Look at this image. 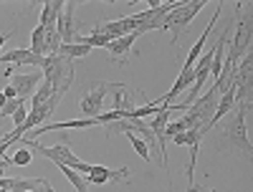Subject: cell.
<instances>
[{
	"instance_id": "1",
	"label": "cell",
	"mask_w": 253,
	"mask_h": 192,
	"mask_svg": "<svg viewBox=\"0 0 253 192\" xmlns=\"http://www.w3.org/2000/svg\"><path fill=\"white\" fill-rule=\"evenodd\" d=\"M233 116L228 119V124L223 126L218 147L220 149H230V152H238L243 157H251V139H248V126L246 119L251 116V99H243L241 104H233Z\"/></svg>"
},
{
	"instance_id": "2",
	"label": "cell",
	"mask_w": 253,
	"mask_h": 192,
	"mask_svg": "<svg viewBox=\"0 0 253 192\" xmlns=\"http://www.w3.org/2000/svg\"><path fill=\"white\" fill-rule=\"evenodd\" d=\"M41 71H43L46 81H51L53 96H58V99L66 96V91L71 89V83H74V58L58 56V53L56 56H46Z\"/></svg>"
},
{
	"instance_id": "3",
	"label": "cell",
	"mask_w": 253,
	"mask_h": 192,
	"mask_svg": "<svg viewBox=\"0 0 253 192\" xmlns=\"http://www.w3.org/2000/svg\"><path fill=\"white\" fill-rule=\"evenodd\" d=\"M203 8H205V0H193V3L180 0V5L165 15L162 31H172V46L180 43V36H187L190 33V20H193Z\"/></svg>"
},
{
	"instance_id": "4",
	"label": "cell",
	"mask_w": 253,
	"mask_h": 192,
	"mask_svg": "<svg viewBox=\"0 0 253 192\" xmlns=\"http://www.w3.org/2000/svg\"><path fill=\"white\" fill-rule=\"evenodd\" d=\"M124 83H112V81H96L89 83L86 89L79 94V109L84 119H96L101 114V101L107 96V91H122Z\"/></svg>"
},
{
	"instance_id": "5",
	"label": "cell",
	"mask_w": 253,
	"mask_h": 192,
	"mask_svg": "<svg viewBox=\"0 0 253 192\" xmlns=\"http://www.w3.org/2000/svg\"><path fill=\"white\" fill-rule=\"evenodd\" d=\"M251 38H253V31H251V13H248L246 20L238 18L236 36H233V40H230V46H228V56H225V61L236 66V63L243 58V53H248V48H251Z\"/></svg>"
},
{
	"instance_id": "6",
	"label": "cell",
	"mask_w": 253,
	"mask_h": 192,
	"mask_svg": "<svg viewBox=\"0 0 253 192\" xmlns=\"http://www.w3.org/2000/svg\"><path fill=\"white\" fill-rule=\"evenodd\" d=\"M56 31L61 36V43H74L76 36H79V20H76V3H66L63 8L58 23H56Z\"/></svg>"
},
{
	"instance_id": "7",
	"label": "cell",
	"mask_w": 253,
	"mask_h": 192,
	"mask_svg": "<svg viewBox=\"0 0 253 192\" xmlns=\"http://www.w3.org/2000/svg\"><path fill=\"white\" fill-rule=\"evenodd\" d=\"M43 81V71H33V74H13L10 76V86L15 89V96L18 99H28L36 94V86Z\"/></svg>"
},
{
	"instance_id": "8",
	"label": "cell",
	"mask_w": 253,
	"mask_h": 192,
	"mask_svg": "<svg viewBox=\"0 0 253 192\" xmlns=\"http://www.w3.org/2000/svg\"><path fill=\"white\" fill-rule=\"evenodd\" d=\"M129 167H122V169H107V167H99L94 164L91 172L86 175V182L89 185H107V182H126L129 180Z\"/></svg>"
},
{
	"instance_id": "9",
	"label": "cell",
	"mask_w": 253,
	"mask_h": 192,
	"mask_svg": "<svg viewBox=\"0 0 253 192\" xmlns=\"http://www.w3.org/2000/svg\"><path fill=\"white\" fill-rule=\"evenodd\" d=\"M137 38H139V33L134 31V33H129V36H122V38L112 40V43L107 46V48H109V56H112V63H117V66H124Z\"/></svg>"
},
{
	"instance_id": "10",
	"label": "cell",
	"mask_w": 253,
	"mask_h": 192,
	"mask_svg": "<svg viewBox=\"0 0 253 192\" xmlns=\"http://www.w3.org/2000/svg\"><path fill=\"white\" fill-rule=\"evenodd\" d=\"M43 58L46 56H36L31 48H15V51H8L0 56V63H20V66H43Z\"/></svg>"
},
{
	"instance_id": "11",
	"label": "cell",
	"mask_w": 253,
	"mask_h": 192,
	"mask_svg": "<svg viewBox=\"0 0 253 192\" xmlns=\"http://www.w3.org/2000/svg\"><path fill=\"white\" fill-rule=\"evenodd\" d=\"M63 8H66L63 0H46V3L41 5V26H43V28H53L58 23Z\"/></svg>"
},
{
	"instance_id": "12",
	"label": "cell",
	"mask_w": 253,
	"mask_h": 192,
	"mask_svg": "<svg viewBox=\"0 0 253 192\" xmlns=\"http://www.w3.org/2000/svg\"><path fill=\"white\" fill-rule=\"evenodd\" d=\"M53 96V86H51V81H41V89L33 94V99H31V109H38L41 104H46L48 99Z\"/></svg>"
},
{
	"instance_id": "13",
	"label": "cell",
	"mask_w": 253,
	"mask_h": 192,
	"mask_svg": "<svg viewBox=\"0 0 253 192\" xmlns=\"http://www.w3.org/2000/svg\"><path fill=\"white\" fill-rule=\"evenodd\" d=\"M58 48H61V36H58L56 26H53V28H46V43H43V56H56V53H58Z\"/></svg>"
},
{
	"instance_id": "14",
	"label": "cell",
	"mask_w": 253,
	"mask_h": 192,
	"mask_svg": "<svg viewBox=\"0 0 253 192\" xmlns=\"http://www.w3.org/2000/svg\"><path fill=\"white\" fill-rule=\"evenodd\" d=\"M89 53H91L89 46H79V43H61L58 48V56H66V58H84Z\"/></svg>"
},
{
	"instance_id": "15",
	"label": "cell",
	"mask_w": 253,
	"mask_h": 192,
	"mask_svg": "<svg viewBox=\"0 0 253 192\" xmlns=\"http://www.w3.org/2000/svg\"><path fill=\"white\" fill-rule=\"evenodd\" d=\"M43 43H46V28L38 23L36 31H33V36H31V51L36 56H43Z\"/></svg>"
},
{
	"instance_id": "16",
	"label": "cell",
	"mask_w": 253,
	"mask_h": 192,
	"mask_svg": "<svg viewBox=\"0 0 253 192\" xmlns=\"http://www.w3.org/2000/svg\"><path fill=\"white\" fill-rule=\"evenodd\" d=\"M61 172L69 177V182L76 187V192H89V182L84 180V177L76 172V169H71V167H61Z\"/></svg>"
},
{
	"instance_id": "17",
	"label": "cell",
	"mask_w": 253,
	"mask_h": 192,
	"mask_svg": "<svg viewBox=\"0 0 253 192\" xmlns=\"http://www.w3.org/2000/svg\"><path fill=\"white\" fill-rule=\"evenodd\" d=\"M126 137H129V142H132V147H134V152L142 157V159H147V162H152V157H150V149H147V144L134 134V132H126Z\"/></svg>"
},
{
	"instance_id": "18",
	"label": "cell",
	"mask_w": 253,
	"mask_h": 192,
	"mask_svg": "<svg viewBox=\"0 0 253 192\" xmlns=\"http://www.w3.org/2000/svg\"><path fill=\"white\" fill-rule=\"evenodd\" d=\"M10 162L13 164H18V167H26V164H31L33 162V152H31V149H15V152H13V157H10Z\"/></svg>"
},
{
	"instance_id": "19",
	"label": "cell",
	"mask_w": 253,
	"mask_h": 192,
	"mask_svg": "<svg viewBox=\"0 0 253 192\" xmlns=\"http://www.w3.org/2000/svg\"><path fill=\"white\" fill-rule=\"evenodd\" d=\"M23 104H26L23 99H8V101H5V106L0 109V119H3V116H13V114H15Z\"/></svg>"
},
{
	"instance_id": "20",
	"label": "cell",
	"mask_w": 253,
	"mask_h": 192,
	"mask_svg": "<svg viewBox=\"0 0 253 192\" xmlns=\"http://www.w3.org/2000/svg\"><path fill=\"white\" fill-rule=\"evenodd\" d=\"M26 116H28V112H26V104H23V106H20V109L13 114V124H15V129H18V126L26 121Z\"/></svg>"
},
{
	"instance_id": "21",
	"label": "cell",
	"mask_w": 253,
	"mask_h": 192,
	"mask_svg": "<svg viewBox=\"0 0 253 192\" xmlns=\"http://www.w3.org/2000/svg\"><path fill=\"white\" fill-rule=\"evenodd\" d=\"M31 192H56V190L51 187L48 180H43V182H41V187H36V190H31Z\"/></svg>"
},
{
	"instance_id": "22",
	"label": "cell",
	"mask_w": 253,
	"mask_h": 192,
	"mask_svg": "<svg viewBox=\"0 0 253 192\" xmlns=\"http://www.w3.org/2000/svg\"><path fill=\"white\" fill-rule=\"evenodd\" d=\"M3 94H5V99H18V96H15V89L10 86V83H8L5 89H3Z\"/></svg>"
},
{
	"instance_id": "23",
	"label": "cell",
	"mask_w": 253,
	"mask_h": 192,
	"mask_svg": "<svg viewBox=\"0 0 253 192\" xmlns=\"http://www.w3.org/2000/svg\"><path fill=\"white\" fill-rule=\"evenodd\" d=\"M187 192H213V190H203V185H190Z\"/></svg>"
},
{
	"instance_id": "24",
	"label": "cell",
	"mask_w": 253,
	"mask_h": 192,
	"mask_svg": "<svg viewBox=\"0 0 253 192\" xmlns=\"http://www.w3.org/2000/svg\"><path fill=\"white\" fill-rule=\"evenodd\" d=\"M13 33H15V31H8V33H3V36H0V48H3V46H5V40H8V38H10Z\"/></svg>"
},
{
	"instance_id": "25",
	"label": "cell",
	"mask_w": 253,
	"mask_h": 192,
	"mask_svg": "<svg viewBox=\"0 0 253 192\" xmlns=\"http://www.w3.org/2000/svg\"><path fill=\"white\" fill-rule=\"evenodd\" d=\"M5 101H8V99H5V94L0 91V109H3V106H5Z\"/></svg>"
}]
</instances>
